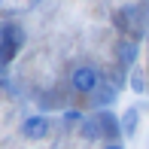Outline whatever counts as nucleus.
I'll use <instances>...</instances> for the list:
<instances>
[{"label":"nucleus","mask_w":149,"mask_h":149,"mask_svg":"<svg viewBox=\"0 0 149 149\" xmlns=\"http://www.w3.org/2000/svg\"><path fill=\"white\" fill-rule=\"evenodd\" d=\"M100 82H104V76H100V70L91 67V64H79V67H73V73H70V88L76 94H85V97H91V94L100 88Z\"/></svg>","instance_id":"f257e3e1"},{"label":"nucleus","mask_w":149,"mask_h":149,"mask_svg":"<svg viewBox=\"0 0 149 149\" xmlns=\"http://www.w3.org/2000/svg\"><path fill=\"white\" fill-rule=\"evenodd\" d=\"M24 46V31L18 24H3L0 28V67H6Z\"/></svg>","instance_id":"f03ea898"},{"label":"nucleus","mask_w":149,"mask_h":149,"mask_svg":"<svg viewBox=\"0 0 149 149\" xmlns=\"http://www.w3.org/2000/svg\"><path fill=\"white\" fill-rule=\"evenodd\" d=\"M116 61H119V67L122 70H134L137 67V61H140V40H131V37H122L119 43H116Z\"/></svg>","instance_id":"7ed1b4c3"},{"label":"nucleus","mask_w":149,"mask_h":149,"mask_svg":"<svg viewBox=\"0 0 149 149\" xmlns=\"http://www.w3.org/2000/svg\"><path fill=\"white\" fill-rule=\"evenodd\" d=\"M52 134V119L49 116H28L22 122V137L24 140H46Z\"/></svg>","instance_id":"20e7f679"},{"label":"nucleus","mask_w":149,"mask_h":149,"mask_svg":"<svg viewBox=\"0 0 149 149\" xmlns=\"http://www.w3.org/2000/svg\"><path fill=\"white\" fill-rule=\"evenodd\" d=\"M97 119V128H100V137H107V143H119L122 137V125H119V116L113 110H97L94 113Z\"/></svg>","instance_id":"39448f33"},{"label":"nucleus","mask_w":149,"mask_h":149,"mask_svg":"<svg viewBox=\"0 0 149 149\" xmlns=\"http://www.w3.org/2000/svg\"><path fill=\"white\" fill-rule=\"evenodd\" d=\"M119 125H122V137H134L140 128V107H128L119 116Z\"/></svg>","instance_id":"423d86ee"},{"label":"nucleus","mask_w":149,"mask_h":149,"mask_svg":"<svg viewBox=\"0 0 149 149\" xmlns=\"http://www.w3.org/2000/svg\"><path fill=\"white\" fill-rule=\"evenodd\" d=\"M116 94H119V85H110V82H100V88L91 94V100H94V107H100V110H107V107L116 100Z\"/></svg>","instance_id":"0eeeda50"},{"label":"nucleus","mask_w":149,"mask_h":149,"mask_svg":"<svg viewBox=\"0 0 149 149\" xmlns=\"http://www.w3.org/2000/svg\"><path fill=\"white\" fill-rule=\"evenodd\" d=\"M128 88H131L134 94H143V91H146V73L140 70V67L128 70Z\"/></svg>","instance_id":"6e6552de"},{"label":"nucleus","mask_w":149,"mask_h":149,"mask_svg":"<svg viewBox=\"0 0 149 149\" xmlns=\"http://www.w3.org/2000/svg\"><path fill=\"white\" fill-rule=\"evenodd\" d=\"M79 134H82L85 140H97V137H100V128H97V119H94V116H91V119H85L82 125H79Z\"/></svg>","instance_id":"1a4fd4ad"},{"label":"nucleus","mask_w":149,"mask_h":149,"mask_svg":"<svg viewBox=\"0 0 149 149\" xmlns=\"http://www.w3.org/2000/svg\"><path fill=\"white\" fill-rule=\"evenodd\" d=\"M85 122V113L82 110H67L64 113V125H82Z\"/></svg>","instance_id":"9d476101"},{"label":"nucleus","mask_w":149,"mask_h":149,"mask_svg":"<svg viewBox=\"0 0 149 149\" xmlns=\"http://www.w3.org/2000/svg\"><path fill=\"white\" fill-rule=\"evenodd\" d=\"M100 149H125V146H122V143H104Z\"/></svg>","instance_id":"9b49d317"}]
</instances>
